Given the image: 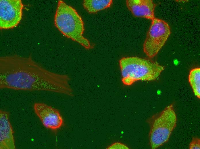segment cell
Returning <instances> with one entry per match:
<instances>
[{"label": "cell", "mask_w": 200, "mask_h": 149, "mask_svg": "<svg viewBox=\"0 0 200 149\" xmlns=\"http://www.w3.org/2000/svg\"><path fill=\"white\" fill-rule=\"evenodd\" d=\"M119 64L122 81L127 86L138 81H155L165 69L164 66L150 58L137 56L122 57Z\"/></svg>", "instance_id": "7a4b0ae2"}, {"label": "cell", "mask_w": 200, "mask_h": 149, "mask_svg": "<svg viewBox=\"0 0 200 149\" xmlns=\"http://www.w3.org/2000/svg\"><path fill=\"white\" fill-rule=\"evenodd\" d=\"M106 149H129V148L126 145L120 142H116L113 143L109 146Z\"/></svg>", "instance_id": "4fadbf2b"}, {"label": "cell", "mask_w": 200, "mask_h": 149, "mask_svg": "<svg viewBox=\"0 0 200 149\" xmlns=\"http://www.w3.org/2000/svg\"><path fill=\"white\" fill-rule=\"evenodd\" d=\"M188 80L195 95L200 98V68L196 67L190 71Z\"/></svg>", "instance_id": "8fae6325"}, {"label": "cell", "mask_w": 200, "mask_h": 149, "mask_svg": "<svg viewBox=\"0 0 200 149\" xmlns=\"http://www.w3.org/2000/svg\"><path fill=\"white\" fill-rule=\"evenodd\" d=\"M9 113L0 110V149H15L13 127L9 119Z\"/></svg>", "instance_id": "ba28073f"}, {"label": "cell", "mask_w": 200, "mask_h": 149, "mask_svg": "<svg viewBox=\"0 0 200 149\" xmlns=\"http://www.w3.org/2000/svg\"><path fill=\"white\" fill-rule=\"evenodd\" d=\"M54 24L67 38L78 43L86 50L93 48L89 41L83 36L84 28L81 17L74 8L62 0L58 2Z\"/></svg>", "instance_id": "3957f363"}, {"label": "cell", "mask_w": 200, "mask_h": 149, "mask_svg": "<svg viewBox=\"0 0 200 149\" xmlns=\"http://www.w3.org/2000/svg\"><path fill=\"white\" fill-rule=\"evenodd\" d=\"M23 7L21 0H0V28L16 27L22 18Z\"/></svg>", "instance_id": "8992f818"}, {"label": "cell", "mask_w": 200, "mask_h": 149, "mask_svg": "<svg viewBox=\"0 0 200 149\" xmlns=\"http://www.w3.org/2000/svg\"><path fill=\"white\" fill-rule=\"evenodd\" d=\"M177 121L173 103L147 119L150 128L149 137L151 149L157 148L168 142L176 127Z\"/></svg>", "instance_id": "277c9868"}, {"label": "cell", "mask_w": 200, "mask_h": 149, "mask_svg": "<svg viewBox=\"0 0 200 149\" xmlns=\"http://www.w3.org/2000/svg\"><path fill=\"white\" fill-rule=\"evenodd\" d=\"M67 74L47 70L30 56L17 55L0 58V88L30 91H46L74 95Z\"/></svg>", "instance_id": "6da1fadb"}, {"label": "cell", "mask_w": 200, "mask_h": 149, "mask_svg": "<svg viewBox=\"0 0 200 149\" xmlns=\"http://www.w3.org/2000/svg\"><path fill=\"white\" fill-rule=\"evenodd\" d=\"M33 108L35 113L46 128L55 131L64 125V120L58 109L41 102L35 103Z\"/></svg>", "instance_id": "52a82bcc"}, {"label": "cell", "mask_w": 200, "mask_h": 149, "mask_svg": "<svg viewBox=\"0 0 200 149\" xmlns=\"http://www.w3.org/2000/svg\"><path fill=\"white\" fill-rule=\"evenodd\" d=\"M126 6L133 15L151 20L155 17L154 10L157 5L151 0H127Z\"/></svg>", "instance_id": "9c48e42d"}, {"label": "cell", "mask_w": 200, "mask_h": 149, "mask_svg": "<svg viewBox=\"0 0 200 149\" xmlns=\"http://www.w3.org/2000/svg\"><path fill=\"white\" fill-rule=\"evenodd\" d=\"M113 3L112 0H84L82 5L90 13H95L109 7Z\"/></svg>", "instance_id": "30bf717a"}, {"label": "cell", "mask_w": 200, "mask_h": 149, "mask_svg": "<svg viewBox=\"0 0 200 149\" xmlns=\"http://www.w3.org/2000/svg\"><path fill=\"white\" fill-rule=\"evenodd\" d=\"M171 33V28L166 21L156 18L152 20L143 47L144 52L149 58L157 54Z\"/></svg>", "instance_id": "5b68a950"}, {"label": "cell", "mask_w": 200, "mask_h": 149, "mask_svg": "<svg viewBox=\"0 0 200 149\" xmlns=\"http://www.w3.org/2000/svg\"><path fill=\"white\" fill-rule=\"evenodd\" d=\"M190 149H200V139L196 137H193L191 142L189 144Z\"/></svg>", "instance_id": "7c38bea8"}]
</instances>
